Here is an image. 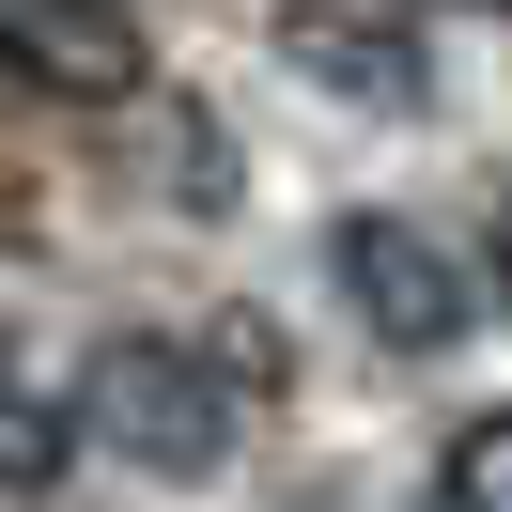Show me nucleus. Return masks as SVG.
I'll return each instance as SVG.
<instances>
[{
    "instance_id": "1",
    "label": "nucleus",
    "mask_w": 512,
    "mask_h": 512,
    "mask_svg": "<svg viewBox=\"0 0 512 512\" xmlns=\"http://www.w3.org/2000/svg\"><path fill=\"white\" fill-rule=\"evenodd\" d=\"M63 404H78L94 450L171 466V481H202L233 450V388H218V357H187V342H94V373H78Z\"/></svg>"
},
{
    "instance_id": "2",
    "label": "nucleus",
    "mask_w": 512,
    "mask_h": 512,
    "mask_svg": "<svg viewBox=\"0 0 512 512\" xmlns=\"http://www.w3.org/2000/svg\"><path fill=\"white\" fill-rule=\"evenodd\" d=\"M342 295H357V326L404 342V357H450V342L481 326V280H466L419 218H342Z\"/></svg>"
},
{
    "instance_id": "3",
    "label": "nucleus",
    "mask_w": 512,
    "mask_h": 512,
    "mask_svg": "<svg viewBox=\"0 0 512 512\" xmlns=\"http://www.w3.org/2000/svg\"><path fill=\"white\" fill-rule=\"evenodd\" d=\"M0 63L32 94H63V109H125L156 78V47H140L125 0H0Z\"/></svg>"
},
{
    "instance_id": "4",
    "label": "nucleus",
    "mask_w": 512,
    "mask_h": 512,
    "mask_svg": "<svg viewBox=\"0 0 512 512\" xmlns=\"http://www.w3.org/2000/svg\"><path fill=\"white\" fill-rule=\"evenodd\" d=\"M280 47H295V63H311V78H342V94H419V47H388V16H357V0H295V16H280Z\"/></svg>"
},
{
    "instance_id": "5",
    "label": "nucleus",
    "mask_w": 512,
    "mask_h": 512,
    "mask_svg": "<svg viewBox=\"0 0 512 512\" xmlns=\"http://www.w3.org/2000/svg\"><path fill=\"white\" fill-rule=\"evenodd\" d=\"M78 450V404H47V388L0 373V497H47V466Z\"/></svg>"
},
{
    "instance_id": "6",
    "label": "nucleus",
    "mask_w": 512,
    "mask_h": 512,
    "mask_svg": "<svg viewBox=\"0 0 512 512\" xmlns=\"http://www.w3.org/2000/svg\"><path fill=\"white\" fill-rule=\"evenodd\" d=\"M450 512H512V419H466L450 435Z\"/></svg>"
}]
</instances>
